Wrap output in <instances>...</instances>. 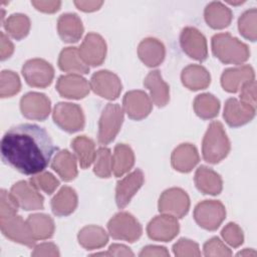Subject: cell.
<instances>
[{"label": "cell", "mask_w": 257, "mask_h": 257, "mask_svg": "<svg viewBox=\"0 0 257 257\" xmlns=\"http://www.w3.org/2000/svg\"><path fill=\"white\" fill-rule=\"evenodd\" d=\"M252 80H255V73L250 65L227 68L221 75V85L223 89L231 93L239 91L244 84Z\"/></svg>", "instance_id": "cell-21"}, {"label": "cell", "mask_w": 257, "mask_h": 257, "mask_svg": "<svg viewBox=\"0 0 257 257\" xmlns=\"http://www.w3.org/2000/svg\"><path fill=\"white\" fill-rule=\"evenodd\" d=\"M221 235L224 241L229 244L231 247L237 248L243 244L244 234L242 229L233 222L228 223L222 230Z\"/></svg>", "instance_id": "cell-43"}, {"label": "cell", "mask_w": 257, "mask_h": 257, "mask_svg": "<svg viewBox=\"0 0 257 257\" xmlns=\"http://www.w3.org/2000/svg\"><path fill=\"white\" fill-rule=\"evenodd\" d=\"M194 181L198 190L203 194L216 196L222 192L223 182L220 175L206 166L197 169Z\"/></svg>", "instance_id": "cell-25"}, {"label": "cell", "mask_w": 257, "mask_h": 257, "mask_svg": "<svg viewBox=\"0 0 257 257\" xmlns=\"http://www.w3.org/2000/svg\"><path fill=\"white\" fill-rule=\"evenodd\" d=\"M255 107L231 97L225 102L223 116L230 126L238 127L251 121L255 116Z\"/></svg>", "instance_id": "cell-20"}, {"label": "cell", "mask_w": 257, "mask_h": 257, "mask_svg": "<svg viewBox=\"0 0 257 257\" xmlns=\"http://www.w3.org/2000/svg\"><path fill=\"white\" fill-rule=\"evenodd\" d=\"M109 235L115 240L134 243L140 239L143 228L140 222L127 212L115 214L107 223Z\"/></svg>", "instance_id": "cell-4"}, {"label": "cell", "mask_w": 257, "mask_h": 257, "mask_svg": "<svg viewBox=\"0 0 257 257\" xmlns=\"http://www.w3.org/2000/svg\"><path fill=\"white\" fill-rule=\"evenodd\" d=\"M81 59L88 66L100 65L106 55V43L105 40L97 33H88L78 48Z\"/></svg>", "instance_id": "cell-16"}, {"label": "cell", "mask_w": 257, "mask_h": 257, "mask_svg": "<svg viewBox=\"0 0 257 257\" xmlns=\"http://www.w3.org/2000/svg\"><path fill=\"white\" fill-rule=\"evenodd\" d=\"M212 52L225 64H241L248 60V46L230 33H218L212 37Z\"/></svg>", "instance_id": "cell-2"}, {"label": "cell", "mask_w": 257, "mask_h": 257, "mask_svg": "<svg viewBox=\"0 0 257 257\" xmlns=\"http://www.w3.org/2000/svg\"><path fill=\"white\" fill-rule=\"evenodd\" d=\"M238 29L240 34L255 42L257 39V10L256 8L245 11L238 19Z\"/></svg>", "instance_id": "cell-38"}, {"label": "cell", "mask_w": 257, "mask_h": 257, "mask_svg": "<svg viewBox=\"0 0 257 257\" xmlns=\"http://www.w3.org/2000/svg\"><path fill=\"white\" fill-rule=\"evenodd\" d=\"M21 89V82L17 73L12 70H3L0 76V96L10 97Z\"/></svg>", "instance_id": "cell-40"}, {"label": "cell", "mask_w": 257, "mask_h": 257, "mask_svg": "<svg viewBox=\"0 0 257 257\" xmlns=\"http://www.w3.org/2000/svg\"><path fill=\"white\" fill-rule=\"evenodd\" d=\"M51 109V101L40 92H28L20 99V110L22 114L33 120H44L48 117Z\"/></svg>", "instance_id": "cell-13"}, {"label": "cell", "mask_w": 257, "mask_h": 257, "mask_svg": "<svg viewBox=\"0 0 257 257\" xmlns=\"http://www.w3.org/2000/svg\"><path fill=\"white\" fill-rule=\"evenodd\" d=\"M200 157L196 147L186 143L178 146L172 153L171 162L173 168L181 173L191 172L199 163Z\"/></svg>", "instance_id": "cell-22"}, {"label": "cell", "mask_w": 257, "mask_h": 257, "mask_svg": "<svg viewBox=\"0 0 257 257\" xmlns=\"http://www.w3.org/2000/svg\"><path fill=\"white\" fill-rule=\"evenodd\" d=\"M30 182L19 181L10 190L19 208L26 211L41 210L44 207V198Z\"/></svg>", "instance_id": "cell-14"}, {"label": "cell", "mask_w": 257, "mask_h": 257, "mask_svg": "<svg viewBox=\"0 0 257 257\" xmlns=\"http://www.w3.org/2000/svg\"><path fill=\"white\" fill-rule=\"evenodd\" d=\"M30 25V19L28 16L21 13L12 14L4 21L5 30L16 40H21L28 35Z\"/></svg>", "instance_id": "cell-37"}, {"label": "cell", "mask_w": 257, "mask_h": 257, "mask_svg": "<svg viewBox=\"0 0 257 257\" xmlns=\"http://www.w3.org/2000/svg\"><path fill=\"white\" fill-rule=\"evenodd\" d=\"M240 101L256 108V81L244 84L240 89Z\"/></svg>", "instance_id": "cell-46"}, {"label": "cell", "mask_w": 257, "mask_h": 257, "mask_svg": "<svg viewBox=\"0 0 257 257\" xmlns=\"http://www.w3.org/2000/svg\"><path fill=\"white\" fill-rule=\"evenodd\" d=\"M71 148L77 157L81 169L89 168L94 162L96 152L95 145L91 139L85 136H78L72 140Z\"/></svg>", "instance_id": "cell-35"}, {"label": "cell", "mask_w": 257, "mask_h": 257, "mask_svg": "<svg viewBox=\"0 0 257 257\" xmlns=\"http://www.w3.org/2000/svg\"><path fill=\"white\" fill-rule=\"evenodd\" d=\"M144 85L150 90L153 102L158 107L167 105L170 100L169 84L163 79L159 70L151 71L144 80Z\"/></svg>", "instance_id": "cell-26"}, {"label": "cell", "mask_w": 257, "mask_h": 257, "mask_svg": "<svg viewBox=\"0 0 257 257\" xmlns=\"http://www.w3.org/2000/svg\"><path fill=\"white\" fill-rule=\"evenodd\" d=\"M183 51L191 58L203 62L208 57V46L205 36L195 27H185L180 35Z\"/></svg>", "instance_id": "cell-12"}, {"label": "cell", "mask_w": 257, "mask_h": 257, "mask_svg": "<svg viewBox=\"0 0 257 257\" xmlns=\"http://www.w3.org/2000/svg\"><path fill=\"white\" fill-rule=\"evenodd\" d=\"M181 80L184 86L190 90H200L207 88L211 83L209 71L202 65L190 64L181 73Z\"/></svg>", "instance_id": "cell-28"}, {"label": "cell", "mask_w": 257, "mask_h": 257, "mask_svg": "<svg viewBox=\"0 0 257 257\" xmlns=\"http://www.w3.org/2000/svg\"><path fill=\"white\" fill-rule=\"evenodd\" d=\"M141 257L147 256H159V257H168L170 256L169 251L166 247L163 246H156V245H149L142 249L139 254Z\"/></svg>", "instance_id": "cell-50"}, {"label": "cell", "mask_w": 257, "mask_h": 257, "mask_svg": "<svg viewBox=\"0 0 257 257\" xmlns=\"http://www.w3.org/2000/svg\"><path fill=\"white\" fill-rule=\"evenodd\" d=\"M93 172L99 178H109L112 173V155L110 150L101 147L96 151Z\"/></svg>", "instance_id": "cell-39"}, {"label": "cell", "mask_w": 257, "mask_h": 257, "mask_svg": "<svg viewBox=\"0 0 257 257\" xmlns=\"http://www.w3.org/2000/svg\"><path fill=\"white\" fill-rule=\"evenodd\" d=\"M180 231V224L176 217L162 214L156 216L147 226L149 237L155 241L169 242L173 240Z\"/></svg>", "instance_id": "cell-15"}, {"label": "cell", "mask_w": 257, "mask_h": 257, "mask_svg": "<svg viewBox=\"0 0 257 257\" xmlns=\"http://www.w3.org/2000/svg\"><path fill=\"white\" fill-rule=\"evenodd\" d=\"M57 92L65 98L80 99L85 97L90 90L88 81L80 74H66L58 77L56 82Z\"/></svg>", "instance_id": "cell-19"}, {"label": "cell", "mask_w": 257, "mask_h": 257, "mask_svg": "<svg viewBox=\"0 0 257 257\" xmlns=\"http://www.w3.org/2000/svg\"><path fill=\"white\" fill-rule=\"evenodd\" d=\"M159 211L176 218H183L190 209V198L181 188H170L159 199Z\"/></svg>", "instance_id": "cell-10"}, {"label": "cell", "mask_w": 257, "mask_h": 257, "mask_svg": "<svg viewBox=\"0 0 257 257\" xmlns=\"http://www.w3.org/2000/svg\"><path fill=\"white\" fill-rule=\"evenodd\" d=\"M226 217V209L220 201L205 200L194 209V219L203 229L217 230Z\"/></svg>", "instance_id": "cell-7"}, {"label": "cell", "mask_w": 257, "mask_h": 257, "mask_svg": "<svg viewBox=\"0 0 257 257\" xmlns=\"http://www.w3.org/2000/svg\"><path fill=\"white\" fill-rule=\"evenodd\" d=\"M102 4V1H74V5L76 6V8L83 12L96 11L101 7Z\"/></svg>", "instance_id": "cell-51"}, {"label": "cell", "mask_w": 257, "mask_h": 257, "mask_svg": "<svg viewBox=\"0 0 257 257\" xmlns=\"http://www.w3.org/2000/svg\"><path fill=\"white\" fill-rule=\"evenodd\" d=\"M0 37V58L1 60H5L12 55L14 51V45L4 32H1Z\"/></svg>", "instance_id": "cell-49"}, {"label": "cell", "mask_w": 257, "mask_h": 257, "mask_svg": "<svg viewBox=\"0 0 257 257\" xmlns=\"http://www.w3.org/2000/svg\"><path fill=\"white\" fill-rule=\"evenodd\" d=\"M83 30L80 18L74 13L62 14L57 20V31L63 42H77L81 38Z\"/></svg>", "instance_id": "cell-24"}, {"label": "cell", "mask_w": 257, "mask_h": 257, "mask_svg": "<svg viewBox=\"0 0 257 257\" xmlns=\"http://www.w3.org/2000/svg\"><path fill=\"white\" fill-rule=\"evenodd\" d=\"M18 208L19 206L11 193L2 189L0 193V217L17 214Z\"/></svg>", "instance_id": "cell-45"}, {"label": "cell", "mask_w": 257, "mask_h": 257, "mask_svg": "<svg viewBox=\"0 0 257 257\" xmlns=\"http://www.w3.org/2000/svg\"><path fill=\"white\" fill-rule=\"evenodd\" d=\"M35 240H45L53 236L55 226L52 218L46 214H32L26 219Z\"/></svg>", "instance_id": "cell-33"}, {"label": "cell", "mask_w": 257, "mask_h": 257, "mask_svg": "<svg viewBox=\"0 0 257 257\" xmlns=\"http://www.w3.org/2000/svg\"><path fill=\"white\" fill-rule=\"evenodd\" d=\"M230 141L220 121H212L204 136L202 143V155L209 164H218L224 160L230 152Z\"/></svg>", "instance_id": "cell-3"}, {"label": "cell", "mask_w": 257, "mask_h": 257, "mask_svg": "<svg viewBox=\"0 0 257 257\" xmlns=\"http://www.w3.org/2000/svg\"><path fill=\"white\" fill-rule=\"evenodd\" d=\"M22 75L30 86L44 88L51 84L54 77V69L46 60L33 58L23 64Z\"/></svg>", "instance_id": "cell-9"}, {"label": "cell", "mask_w": 257, "mask_h": 257, "mask_svg": "<svg viewBox=\"0 0 257 257\" xmlns=\"http://www.w3.org/2000/svg\"><path fill=\"white\" fill-rule=\"evenodd\" d=\"M256 255V252L252 249H244L243 251H240L237 256H255Z\"/></svg>", "instance_id": "cell-53"}, {"label": "cell", "mask_w": 257, "mask_h": 257, "mask_svg": "<svg viewBox=\"0 0 257 257\" xmlns=\"http://www.w3.org/2000/svg\"><path fill=\"white\" fill-rule=\"evenodd\" d=\"M122 106L128 117L135 120L146 118L153 108L151 98L143 90L127 91L123 96Z\"/></svg>", "instance_id": "cell-18"}, {"label": "cell", "mask_w": 257, "mask_h": 257, "mask_svg": "<svg viewBox=\"0 0 257 257\" xmlns=\"http://www.w3.org/2000/svg\"><path fill=\"white\" fill-rule=\"evenodd\" d=\"M123 121V109L117 103H107L98 121L97 140L100 145H108L118 134Z\"/></svg>", "instance_id": "cell-5"}, {"label": "cell", "mask_w": 257, "mask_h": 257, "mask_svg": "<svg viewBox=\"0 0 257 257\" xmlns=\"http://www.w3.org/2000/svg\"><path fill=\"white\" fill-rule=\"evenodd\" d=\"M206 23L213 29H223L232 21V11L221 2H211L204 11Z\"/></svg>", "instance_id": "cell-29"}, {"label": "cell", "mask_w": 257, "mask_h": 257, "mask_svg": "<svg viewBox=\"0 0 257 257\" xmlns=\"http://www.w3.org/2000/svg\"><path fill=\"white\" fill-rule=\"evenodd\" d=\"M77 194L71 187H62L51 200V210L55 216L65 217L74 212L77 207Z\"/></svg>", "instance_id": "cell-27"}, {"label": "cell", "mask_w": 257, "mask_h": 257, "mask_svg": "<svg viewBox=\"0 0 257 257\" xmlns=\"http://www.w3.org/2000/svg\"><path fill=\"white\" fill-rule=\"evenodd\" d=\"M173 252L177 257H194L200 256L199 245L190 239L182 238L173 245Z\"/></svg>", "instance_id": "cell-42"}, {"label": "cell", "mask_w": 257, "mask_h": 257, "mask_svg": "<svg viewBox=\"0 0 257 257\" xmlns=\"http://www.w3.org/2000/svg\"><path fill=\"white\" fill-rule=\"evenodd\" d=\"M135 154L132 148L125 144H118L114 147L112 155V173L115 177H121L133 168Z\"/></svg>", "instance_id": "cell-34"}, {"label": "cell", "mask_w": 257, "mask_h": 257, "mask_svg": "<svg viewBox=\"0 0 257 257\" xmlns=\"http://www.w3.org/2000/svg\"><path fill=\"white\" fill-rule=\"evenodd\" d=\"M0 228L3 235L13 242L27 247L35 245L36 240L32 236L27 222L17 214L0 217Z\"/></svg>", "instance_id": "cell-8"}, {"label": "cell", "mask_w": 257, "mask_h": 257, "mask_svg": "<svg viewBox=\"0 0 257 257\" xmlns=\"http://www.w3.org/2000/svg\"><path fill=\"white\" fill-rule=\"evenodd\" d=\"M29 182L40 191H43L47 195L54 193L56 188L59 186V181L49 172H41L32 176Z\"/></svg>", "instance_id": "cell-41"}, {"label": "cell", "mask_w": 257, "mask_h": 257, "mask_svg": "<svg viewBox=\"0 0 257 257\" xmlns=\"http://www.w3.org/2000/svg\"><path fill=\"white\" fill-rule=\"evenodd\" d=\"M53 121L61 130L73 134L84 127L85 118L82 108L71 102H58L52 112Z\"/></svg>", "instance_id": "cell-6"}, {"label": "cell", "mask_w": 257, "mask_h": 257, "mask_svg": "<svg viewBox=\"0 0 257 257\" xmlns=\"http://www.w3.org/2000/svg\"><path fill=\"white\" fill-rule=\"evenodd\" d=\"M56 150L45 128L34 123L12 126L1 140L3 162L24 175L43 172Z\"/></svg>", "instance_id": "cell-1"}, {"label": "cell", "mask_w": 257, "mask_h": 257, "mask_svg": "<svg viewBox=\"0 0 257 257\" xmlns=\"http://www.w3.org/2000/svg\"><path fill=\"white\" fill-rule=\"evenodd\" d=\"M77 240L80 246L84 249L94 250L107 244L108 235L103 228L95 225H88L78 232Z\"/></svg>", "instance_id": "cell-30"}, {"label": "cell", "mask_w": 257, "mask_h": 257, "mask_svg": "<svg viewBox=\"0 0 257 257\" xmlns=\"http://www.w3.org/2000/svg\"><path fill=\"white\" fill-rule=\"evenodd\" d=\"M58 66L64 72L86 74L89 66L81 59L76 47H66L61 50L58 57Z\"/></svg>", "instance_id": "cell-31"}, {"label": "cell", "mask_w": 257, "mask_h": 257, "mask_svg": "<svg viewBox=\"0 0 257 257\" xmlns=\"http://www.w3.org/2000/svg\"><path fill=\"white\" fill-rule=\"evenodd\" d=\"M31 4L37 9L38 11L44 12V13H54L59 10L61 2L60 1H31Z\"/></svg>", "instance_id": "cell-48"}, {"label": "cell", "mask_w": 257, "mask_h": 257, "mask_svg": "<svg viewBox=\"0 0 257 257\" xmlns=\"http://www.w3.org/2000/svg\"><path fill=\"white\" fill-rule=\"evenodd\" d=\"M51 168L65 182L72 181L77 176L76 159L67 150H61L55 155L51 163Z\"/></svg>", "instance_id": "cell-32"}, {"label": "cell", "mask_w": 257, "mask_h": 257, "mask_svg": "<svg viewBox=\"0 0 257 257\" xmlns=\"http://www.w3.org/2000/svg\"><path fill=\"white\" fill-rule=\"evenodd\" d=\"M32 256H59L60 253H59V250H58V247L54 244V243H51V242H45V243H42V244H39L37 245L33 252L31 253Z\"/></svg>", "instance_id": "cell-47"}, {"label": "cell", "mask_w": 257, "mask_h": 257, "mask_svg": "<svg viewBox=\"0 0 257 257\" xmlns=\"http://www.w3.org/2000/svg\"><path fill=\"white\" fill-rule=\"evenodd\" d=\"M205 256H222L227 257L232 255V251L218 237L209 239L203 247Z\"/></svg>", "instance_id": "cell-44"}, {"label": "cell", "mask_w": 257, "mask_h": 257, "mask_svg": "<svg viewBox=\"0 0 257 257\" xmlns=\"http://www.w3.org/2000/svg\"><path fill=\"white\" fill-rule=\"evenodd\" d=\"M107 252L109 256H134V252L122 244H111Z\"/></svg>", "instance_id": "cell-52"}, {"label": "cell", "mask_w": 257, "mask_h": 257, "mask_svg": "<svg viewBox=\"0 0 257 257\" xmlns=\"http://www.w3.org/2000/svg\"><path fill=\"white\" fill-rule=\"evenodd\" d=\"M193 106L199 117L203 119H211L218 115L220 101L211 93H202L196 96Z\"/></svg>", "instance_id": "cell-36"}, {"label": "cell", "mask_w": 257, "mask_h": 257, "mask_svg": "<svg viewBox=\"0 0 257 257\" xmlns=\"http://www.w3.org/2000/svg\"><path fill=\"white\" fill-rule=\"evenodd\" d=\"M89 85L94 93L109 100L116 99L122 89L119 77L109 70L94 72L90 78Z\"/></svg>", "instance_id": "cell-11"}, {"label": "cell", "mask_w": 257, "mask_h": 257, "mask_svg": "<svg viewBox=\"0 0 257 257\" xmlns=\"http://www.w3.org/2000/svg\"><path fill=\"white\" fill-rule=\"evenodd\" d=\"M138 55L142 62L147 66L156 67L164 61L166 49L160 40L153 37H148L142 40L139 44Z\"/></svg>", "instance_id": "cell-23"}, {"label": "cell", "mask_w": 257, "mask_h": 257, "mask_svg": "<svg viewBox=\"0 0 257 257\" xmlns=\"http://www.w3.org/2000/svg\"><path fill=\"white\" fill-rule=\"evenodd\" d=\"M145 181V175L142 170L136 169L120 181L115 187V203L119 209L125 208L132 198L141 189Z\"/></svg>", "instance_id": "cell-17"}]
</instances>
